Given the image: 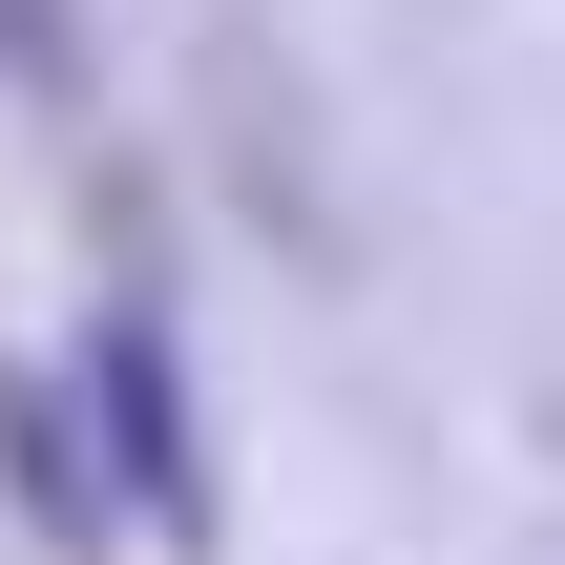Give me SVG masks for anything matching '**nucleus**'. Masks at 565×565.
Here are the masks:
<instances>
[{
	"label": "nucleus",
	"mask_w": 565,
	"mask_h": 565,
	"mask_svg": "<svg viewBox=\"0 0 565 565\" xmlns=\"http://www.w3.org/2000/svg\"><path fill=\"white\" fill-rule=\"evenodd\" d=\"M63 398H84V440L126 461V503H147V524H210V461H189V377H168V315H105Z\"/></svg>",
	"instance_id": "obj_1"
},
{
	"label": "nucleus",
	"mask_w": 565,
	"mask_h": 565,
	"mask_svg": "<svg viewBox=\"0 0 565 565\" xmlns=\"http://www.w3.org/2000/svg\"><path fill=\"white\" fill-rule=\"evenodd\" d=\"M0 482L42 503V545H105V482H84V398H63V377H0Z\"/></svg>",
	"instance_id": "obj_2"
}]
</instances>
